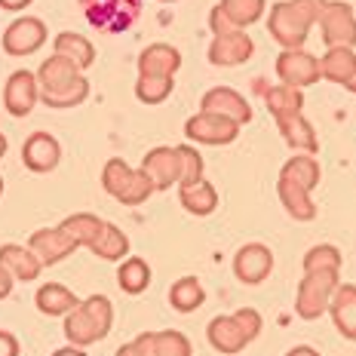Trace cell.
<instances>
[{"mask_svg":"<svg viewBox=\"0 0 356 356\" xmlns=\"http://www.w3.org/2000/svg\"><path fill=\"white\" fill-rule=\"evenodd\" d=\"M323 6L325 0H280L277 6H270L267 31L283 49H301Z\"/></svg>","mask_w":356,"mask_h":356,"instance_id":"1","label":"cell"},{"mask_svg":"<svg viewBox=\"0 0 356 356\" xmlns=\"http://www.w3.org/2000/svg\"><path fill=\"white\" fill-rule=\"evenodd\" d=\"M261 314H258L255 307H240L236 314H221L215 316L209 323V329H206V338H209V344L215 347L218 353H240L246 350V347L261 335Z\"/></svg>","mask_w":356,"mask_h":356,"instance_id":"2","label":"cell"},{"mask_svg":"<svg viewBox=\"0 0 356 356\" xmlns=\"http://www.w3.org/2000/svg\"><path fill=\"white\" fill-rule=\"evenodd\" d=\"M86 22L105 34H123L142 16V0H77Z\"/></svg>","mask_w":356,"mask_h":356,"instance_id":"3","label":"cell"},{"mask_svg":"<svg viewBox=\"0 0 356 356\" xmlns=\"http://www.w3.org/2000/svg\"><path fill=\"white\" fill-rule=\"evenodd\" d=\"M338 286H341V280H338V273H332V270L304 273L298 295H295V314H298L301 320H320L325 310H329V301Z\"/></svg>","mask_w":356,"mask_h":356,"instance_id":"4","label":"cell"},{"mask_svg":"<svg viewBox=\"0 0 356 356\" xmlns=\"http://www.w3.org/2000/svg\"><path fill=\"white\" fill-rule=\"evenodd\" d=\"M316 25L323 31L325 47H356V16L353 6L344 0H325Z\"/></svg>","mask_w":356,"mask_h":356,"instance_id":"5","label":"cell"},{"mask_svg":"<svg viewBox=\"0 0 356 356\" xmlns=\"http://www.w3.org/2000/svg\"><path fill=\"white\" fill-rule=\"evenodd\" d=\"M184 136L197 145H231L240 136V126L221 114H209V111H200L188 123H184Z\"/></svg>","mask_w":356,"mask_h":356,"instance_id":"6","label":"cell"},{"mask_svg":"<svg viewBox=\"0 0 356 356\" xmlns=\"http://www.w3.org/2000/svg\"><path fill=\"white\" fill-rule=\"evenodd\" d=\"M277 77L283 80V86H295V89L314 86L323 77L320 58L304 53V49H283L277 56Z\"/></svg>","mask_w":356,"mask_h":356,"instance_id":"7","label":"cell"},{"mask_svg":"<svg viewBox=\"0 0 356 356\" xmlns=\"http://www.w3.org/2000/svg\"><path fill=\"white\" fill-rule=\"evenodd\" d=\"M47 37H49V31L40 19L22 16L3 31V49H6V56H16V58L31 56L47 43Z\"/></svg>","mask_w":356,"mask_h":356,"instance_id":"8","label":"cell"},{"mask_svg":"<svg viewBox=\"0 0 356 356\" xmlns=\"http://www.w3.org/2000/svg\"><path fill=\"white\" fill-rule=\"evenodd\" d=\"M40 102V83L31 71H13L3 86V108L13 117H28Z\"/></svg>","mask_w":356,"mask_h":356,"instance_id":"9","label":"cell"},{"mask_svg":"<svg viewBox=\"0 0 356 356\" xmlns=\"http://www.w3.org/2000/svg\"><path fill=\"white\" fill-rule=\"evenodd\" d=\"M273 270V252L264 243H246L234 255V277L246 286H258L270 277Z\"/></svg>","mask_w":356,"mask_h":356,"instance_id":"10","label":"cell"},{"mask_svg":"<svg viewBox=\"0 0 356 356\" xmlns=\"http://www.w3.org/2000/svg\"><path fill=\"white\" fill-rule=\"evenodd\" d=\"M200 111H209V114H221L227 117V120H234L236 126H246L252 123V105L246 95H240L236 89L231 86H215L209 92L203 95V102H200Z\"/></svg>","mask_w":356,"mask_h":356,"instance_id":"11","label":"cell"},{"mask_svg":"<svg viewBox=\"0 0 356 356\" xmlns=\"http://www.w3.org/2000/svg\"><path fill=\"white\" fill-rule=\"evenodd\" d=\"M255 53V43L246 31H234V34H218L209 43V62L215 68H234V65L249 62Z\"/></svg>","mask_w":356,"mask_h":356,"instance_id":"12","label":"cell"},{"mask_svg":"<svg viewBox=\"0 0 356 356\" xmlns=\"http://www.w3.org/2000/svg\"><path fill=\"white\" fill-rule=\"evenodd\" d=\"M28 249H31L34 255L40 258L43 267H49V264L65 261V258H68L71 252L77 249V243H74L71 236L62 231V227H40V231L31 234V240H28Z\"/></svg>","mask_w":356,"mask_h":356,"instance_id":"13","label":"cell"},{"mask_svg":"<svg viewBox=\"0 0 356 356\" xmlns=\"http://www.w3.org/2000/svg\"><path fill=\"white\" fill-rule=\"evenodd\" d=\"M58 160H62V145H58L49 132H34V136L22 145V163L37 175L53 172L58 166Z\"/></svg>","mask_w":356,"mask_h":356,"instance_id":"14","label":"cell"},{"mask_svg":"<svg viewBox=\"0 0 356 356\" xmlns=\"http://www.w3.org/2000/svg\"><path fill=\"white\" fill-rule=\"evenodd\" d=\"M142 172L151 178L154 191H169L178 184V154L175 147H151L142 160Z\"/></svg>","mask_w":356,"mask_h":356,"instance_id":"15","label":"cell"},{"mask_svg":"<svg viewBox=\"0 0 356 356\" xmlns=\"http://www.w3.org/2000/svg\"><path fill=\"white\" fill-rule=\"evenodd\" d=\"M181 68V53L172 43H151L138 56V74L142 77H175Z\"/></svg>","mask_w":356,"mask_h":356,"instance_id":"16","label":"cell"},{"mask_svg":"<svg viewBox=\"0 0 356 356\" xmlns=\"http://www.w3.org/2000/svg\"><path fill=\"white\" fill-rule=\"evenodd\" d=\"M138 350L145 356H194V347H191L188 335L172 329H163V332H142L136 338Z\"/></svg>","mask_w":356,"mask_h":356,"instance_id":"17","label":"cell"},{"mask_svg":"<svg viewBox=\"0 0 356 356\" xmlns=\"http://www.w3.org/2000/svg\"><path fill=\"white\" fill-rule=\"evenodd\" d=\"M280 126V136H283V142L292 147V151L298 154H310L314 157L316 151H320V142H316V132L310 120L304 114H286V117H273Z\"/></svg>","mask_w":356,"mask_h":356,"instance_id":"18","label":"cell"},{"mask_svg":"<svg viewBox=\"0 0 356 356\" xmlns=\"http://www.w3.org/2000/svg\"><path fill=\"white\" fill-rule=\"evenodd\" d=\"M329 316L341 332V338L356 341V286L341 283L329 301Z\"/></svg>","mask_w":356,"mask_h":356,"instance_id":"19","label":"cell"},{"mask_svg":"<svg viewBox=\"0 0 356 356\" xmlns=\"http://www.w3.org/2000/svg\"><path fill=\"white\" fill-rule=\"evenodd\" d=\"M105 335L108 332L92 320V314H89L83 304H77V307L65 316V338H68L74 347H89V344H95V341H102Z\"/></svg>","mask_w":356,"mask_h":356,"instance_id":"20","label":"cell"},{"mask_svg":"<svg viewBox=\"0 0 356 356\" xmlns=\"http://www.w3.org/2000/svg\"><path fill=\"white\" fill-rule=\"evenodd\" d=\"M0 264H3L16 280H25V283L37 280V277H40V270H43L40 258H37L28 246H16V243L0 246Z\"/></svg>","mask_w":356,"mask_h":356,"instance_id":"21","label":"cell"},{"mask_svg":"<svg viewBox=\"0 0 356 356\" xmlns=\"http://www.w3.org/2000/svg\"><path fill=\"white\" fill-rule=\"evenodd\" d=\"M34 304H37V310L47 314V316H68L80 301H77V295H74L68 286L43 283L40 289H37V295H34Z\"/></svg>","mask_w":356,"mask_h":356,"instance_id":"22","label":"cell"},{"mask_svg":"<svg viewBox=\"0 0 356 356\" xmlns=\"http://www.w3.org/2000/svg\"><path fill=\"white\" fill-rule=\"evenodd\" d=\"M277 194H280V203L286 206V212L292 215L295 221H314L316 218V206H314V200H310V191L286 181V178H277Z\"/></svg>","mask_w":356,"mask_h":356,"instance_id":"23","label":"cell"},{"mask_svg":"<svg viewBox=\"0 0 356 356\" xmlns=\"http://www.w3.org/2000/svg\"><path fill=\"white\" fill-rule=\"evenodd\" d=\"M56 56L68 58L77 71H86L89 65L95 62V47L86 40L83 34H74V31H62L56 37Z\"/></svg>","mask_w":356,"mask_h":356,"instance_id":"24","label":"cell"},{"mask_svg":"<svg viewBox=\"0 0 356 356\" xmlns=\"http://www.w3.org/2000/svg\"><path fill=\"white\" fill-rule=\"evenodd\" d=\"M178 200H181V206L191 215H200V218H206V215L218 209V191L206 178L197 184H188V188H178Z\"/></svg>","mask_w":356,"mask_h":356,"instance_id":"25","label":"cell"},{"mask_svg":"<svg viewBox=\"0 0 356 356\" xmlns=\"http://www.w3.org/2000/svg\"><path fill=\"white\" fill-rule=\"evenodd\" d=\"M77 77H80V71L62 56H49L47 62L40 65V71H37V83H40V89H47V92H56V89H62V86H71Z\"/></svg>","mask_w":356,"mask_h":356,"instance_id":"26","label":"cell"},{"mask_svg":"<svg viewBox=\"0 0 356 356\" xmlns=\"http://www.w3.org/2000/svg\"><path fill=\"white\" fill-rule=\"evenodd\" d=\"M353 65H356V53L350 47H329L325 56L320 58V74L332 83L344 86L353 74Z\"/></svg>","mask_w":356,"mask_h":356,"instance_id":"27","label":"cell"},{"mask_svg":"<svg viewBox=\"0 0 356 356\" xmlns=\"http://www.w3.org/2000/svg\"><path fill=\"white\" fill-rule=\"evenodd\" d=\"M280 178L298 184V188H304V191H314L316 184H320V163L310 157V154H295L292 160L283 163Z\"/></svg>","mask_w":356,"mask_h":356,"instance_id":"28","label":"cell"},{"mask_svg":"<svg viewBox=\"0 0 356 356\" xmlns=\"http://www.w3.org/2000/svg\"><path fill=\"white\" fill-rule=\"evenodd\" d=\"M62 227L65 234L71 236L77 246H92L95 240H99V234H102V227H105V221L99 218V215H92V212H74L68 215V218L62 221Z\"/></svg>","mask_w":356,"mask_h":356,"instance_id":"29","label":"cell"},{"mask_svg":"<svg viewBox=\"0 0 356 356\" xmlns=\"http://www.w3.org/2000/svg\"><path fill=\"white\" fill-rule=\"evenodd\" d=\"M203 301H206V292L197 277H181L169 289V304H172V310H178V314H194Z\"/></svg>","mask_w":356,"mask_h":356,"instance_id":"30","label":"cell"},{"mask_svg":"<svg viewBox=\"0 0 356 356\" xmlns=\"http://www.w3.org/2000/svg\"><path fill=\"white\" fill-rule=\"evenodd\" d=\"M117 286L123 289L126 295H142L147 286H151V267H147L145 258H126L117 270Z\"/></svg>","mask_w":356,"mask_h":356,"instance_id":"31","label":"cell"},{"mask_svg":"<svg viewBox=\"0 0 356 356\" xmlns=\"http://www.w3.org/2000/svg\"><path fill=\"white\" fill-rule=\"evenodd\" d=\"M218 6L221 13L227 16V22H231L234 28H249V25H255L258 19L264 16V0H218Z\"/></svg>","mask_w":356,"mask_h":356,"instance_id":"32","label":"cell"},{"mask_svg":"<svg viewBox=\"0 0 356 356\" xmlns=\"http://www.w3.org/2000/svg\"><path fill=\"white\" fill-rule=\"evenodd\" d=\"M86 95H89V80L83 77V74H80V77L74 80L71 86H62V89H56V92H47V89H40V102H43V105L58 108V111L83 105Z\"/></svg>","mask_w":356,"mask_h":356,"instance_id":"33","label":"cell"},{"mask_svg":"<svg viewBox=\"0 0 356 356\" xmlns=\"http://www.w3.org/2000/svg\"><path fill=\"white\" fill-rule=\"evenodd\" d=\"M264 102H267L270 117L301 114V108H304V95H301V89H295V86H270L264 92Z\"/></svg>","mask_w":356,"mask_h":356,"instance_id":"34","label":"cell"},{"mask_svg":"<svg viewBox=\"0 0 356 356\" xmlns=\"http://www.w3.org/2000/svg\"><path fill=\"white\" fill-rule=\"evenodd\" d=\"M89 249H92L99 258H105V261H117V258H123L126 252H129V236H126L117 225H108L105 221L99 240H95Z\"/></svg>","mask_w":356,"mask_h":356,"instance_id":"35","label":"cell"},{"mask_svg":"<svg viewBox=\"0 0 356 356\" xmlns=\"http://www.w3.org/2000/svg\"><path fill=\"white\" fill-rule=\"evenodd\" d=\"M132 175H136V169H129V163L120 160V157H111L105 163V169H102V188H105L111 197L120 200L123 191L129 188Z\"/></svg>","mask_w":356,"mask_h":356,"instance_id":"36","label":"cell"},{"mask_svg":"<svg viewBox=\"0 0 356 356\" xmlns=\"http://www.w3.org/2000/svg\"><path fill=\"white\" fill-rule=\"evenodd\" d=\"M172 89H175L172 77H142V74H138L136 99L142 102V105H163V102L172 95Z\"/></svg>","mask_w":356,"mask_h":356,"instance_id":"37","label":"cell"},{"mask_svg":"<svg viewBox=\"0 0 356 356\" xmlns=\"http://www.w3.org/2000/svg\"><path fill=\"white\" fill-rule=\"evenodd\" d=\"M175 154H178V188L203 181V154L191 145H178Z\"/></svg>","mask_w":356,"mask_h":356,"instance_id":"38","label":"cell"},{"mask_svg":"<svg viewBox=\"0 0 356 356\" xmlns=\"http://www.w3.org/2000/svg\"><path fill=\"white\" fill-rule=\"evenodd\" d=\"M320 270H332V273L341 270V252L329 246V243H320V246L307 249V255H304V273H320Z\"/></svg>","mask_w":356,"mask_h":356,"instance_id":"39","label":"cell"},{"mask_svg":"<svg viewBox=\"0 0 356 356\" xmlns=\"http://www.w3.org/2000/svg\"><path fill=\"white\" fill-rule=\"evenodd\" d=\"M154 194V184H151V178H147L142 169H138L136 175H132V181H129V188L123 191V197H120V203L123 206H142L147 197Z\"/></svg>","mask_w":356,"mask_h":356,"instance_id":"40","label":"cell"},{"mask_svg":"<svg viewBox=\"0 0 356 356\" xmlns=\"http://www.w3.org/2000/svg\"><path fill=\"white\" fill-rule=\"evenodd\" d=\"M83 307L92 314V320L102 325L105 332H111V325H114V304H111L108 295H89L83 301Z\"/></svg>","mask_w":356,"mask_h":356,"instance_id":"41","label":"cell"},{"mask_svg":"<svg viewBox=\"0 0 356 356\" xmlns=\"http://www.w3.org/2000/svg\"><path fill=\"white\" fill-rule=\"evenodd\" d=\"M209 31L218 37V34H234V31H240V28H234L231 22H227V16L218 10V6H212V13H209Z\"/></svg>","mask_w":356,"mask_h":356,"instance_id":"42","label":"cell"},{"mask_svg":"<svg viewBox=\"0 0 356 356\" xmlns=\"http://www.w3.org/2000/svg\"><path fill=\"white\" fill-rule=\"evenodd\" d=\"M0 356H19V338L0 329Z\"/></svg>","mask_w":356,"mask_h":356,"instance_id":"43","label":"cell"},{"mask_svg":"<svg viewBox=\"0 0 356 356\" xmlns=\"http://www.w3.org/2000/svg\"><path fill=\"white\" fill-rule=\"evenodd\" d=\"M13 283H16V277H13V273L6 270L3 264H0V301H3V298H10V292H13Z\"/></svg>","mask_w":356,"mask_h":356,"instance_id":"44","label":"cell"},{"mask_svg":"<svg viewBox=\"0 0 356 356\" xmlns=\"http://www.w3.org/2000/svg\"><path fill=\"white\" fill-rule=\"evenodd\" d=\"M25 6H31V0H0V10H6V13H19Z\"/></svg>","mask_w":356,"mask_h":356,"instance_id":"45","label":"cell"},{"mask_svg":"<svg viewBox=\"0 0 356 356\" xmlns=\"http://www.w3.org/2000/svg\"><path fill=\"white\" fill-rule=\"evenodd\" d=\"M286 356H320V350H314V347H307V344H298V347H292Z\"/></svg>","mask_w":356,"mask_h":356,"instance_id":"46","label":"cell"},{"mask_svg":"<svg viewBox=\"0 0 356 356\" xmlns=\"http://www.w3.org/2000/svg\"><path fill=\"white\" fill-rule=\"evenodd\" d=\"M117 356H145L142 350H138V344L132 341V344H123V347H117Z\"/></svg>","mask_w":356,"mask_h":356,"instance_id":"47","label":"cell"},{"mask_svg":"<svg viewBox=\"0 0 356 356\" xmlns=\"http://www.w3.org/2000/svg\"><path fill=\"white\" fill-rule=\"evenodd\" d=\"M49 356H86L83 353V347H62V350H56V353H49Z\"/></svg>","mask_w":356,"mask_h":356,"instance_id":"48","label":"cell"},{"mask_svg":"<svg viewBox=\"0 0 356 356\" xmlns=\"http://www.w3.org/2000/svg\"><path fill=\"white\" fill-rule=\"evenodd\" d=\"M344 86H347V89H350V92L356 95V65H353V74H350V80H347Z\"/></svg>","mask_w":356,"mask_h":356,"instance_id":"49","label":"cell"},{"mask_svg":"<svg viewBox=\"0 0 356 356\" xmlns=\"http://www.w3.org/2000/svg\"><path fill=\"white\" fill-rule=\"evenodd\" d=\"M3 157H6V136L0 132V160H3Z\"/></svg>","mask_w":356,"mask_h":356,"instance_id":"50","label":"cell"},{"mask_svg":"<svg viewBox=\"0 0 356 356\" xmlns=\"http://www.w3.org/2000/svg\"><path fill=\"white\" fill-rule=\"evenodd\" d=\"M0 194H3V175H0Z\"/></svg>","mask_w":356,"mask_h":356,"instance_id":"51","label":"cell"},{"mask_svg":"<svg viewBox=\"0 0 356 356\" xmlns=\"http://www.w3.org/2000/svg\"><path fill=\"white\" fill-rule=\"evenodd\" d=\"M160 3H175V0H160Z\"/></svg>","mask_w":356,"mask_h":356,"instance_id":"52","label":"cell"}]
</instances>
